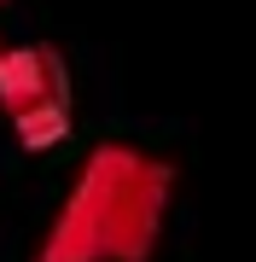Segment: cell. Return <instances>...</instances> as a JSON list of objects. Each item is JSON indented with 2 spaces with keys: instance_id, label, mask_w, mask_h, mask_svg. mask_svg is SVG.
I'll return each mask as SVG.
<instances>
[{
  "instance_id": "1",
  "label": "cell",
  "mask_w": 256,
  "mask_h": 262,
  "mask_svg": "<svg viewBox=\"0 0 256 262\" xmlns=\"http://www.w3.org/2000/svg\"><path fill=\"white\" fill-rule=\"evenodd\" d=\"M175 198V169L134 140H99L82 158L35 262H152Z\"/></svg>"
},
{
  "instance_id": "2",
  "label": "cell",
  "mask_w": 256,
  "mask_h": 262,
  "mask_svg": "<svg viewBox=\"0 0 256 262\" xmlns=\"http://www.w3.org/2000/svg\"><path fill=\"white\" fill-rule=\"evenodd\" d=\"M70 111H76V88L58 47L47 41L0 47V117L12 122L24 151H53L76 122Z\"/></svg>"
},
{
  "instance_id": "3",
  "label": "cell",
  "mask_w": 256,
  "mask_h": 262,
  "mask_svg": "<svg viewBox=\"0 0 256 262\" xmlns=\"http://www.w3.org/2000/svg\"><path fill=\"white\" fill-rule=\"evenodd\" d=\"M0 6H6V0H0Z\"/></svg>"
}]
</instances>
